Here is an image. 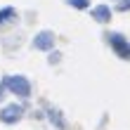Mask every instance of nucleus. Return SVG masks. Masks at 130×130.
Returning <instances> with one entry per match:
<instances>
[{
  "label": "nucleus",
  "mask_w": 130,
  "mask_h": 130,
  "mask_svg": "<svg viewBox=\"0 0 130 130\" xmlns=\"http://www.w3.org/2000/svg\"><path fill=\"white\" fill-rule=\"evenodd\" d=\"M52 45H55V33H52V31H40L36 36V40H33L36 50H50Z\"/></svg>",
  "instance_id": "20e7f679"
},
{
  "label": "nucleus",
  "mask_w": 130,
  "mask_h": 130,
  "mask_svg": "<svg viewBox=\"0 0 130 130\" xmlns=\"http://www.w3.org/2000/svg\"><path fill=\"white\" fill-rule=\"evenodd\" d=\"M92 19H97L99 24H106L111 19V10L106 5H97V7H92Z\"/></svg>",
  "instance_id": "39448f33"
},
{
  "label": "nucleus",
  "mask_w": 130,
  "mask_h": 130,
  "mask_svg": "<svg viewBox=\"0 0 130 130\" xmlns=\"http://www.w3.org/2000/svg\"><path fill=\"white\" fill-rule=\"evenodd\" d=\"M12 17H17V10H14V7H5V10H0V24L10 21Z\"/></svg>",
  "instance_id": "423d86ee"
},
{
  "label": "nucleus",
  "mask_w": 130,
  "mask_h": 130,
  "mask_svg": "<svg viewBox=\"0 0 130 130\" xmlns=\"http://www.w3.org/2000/svg\"><path fill=\"white\" fill-rule=\"evenodd\" d=\"M106 38H109L111 47L116 50V55H118V57H123V59H130V43L125 40L123 36H121V33H109Z\"/></svg>",
  "instance_id": "f03ea898"
},
{
  "label": "nucleus",
  "mask_w": 130,
  "mask_h": 130,
  "mask_svg": "<svg viewBox=\"0 0 130 130\" xmlns=\"http://www.w3.org/2000/svg\"><path fill=\"white\" fill-rule=\"evenodd\" d=\"M7 88H10L14 95H19V97L31 95V83H28L24 76H10V78H7Z\"/></svg>",
  "instance_id": "f257e3e1"
},
{
  "label": "nucleus",
  "mask_w": 130,
  "mask_h": 130,
  "mask_svg": "<svg viewBox=\"0 0 130 130\" xmlns=\"http://www.w3.org/2000/svg\"><path fill=\"white\" fill-rule=\"evenodd\" d=\"M71 7H78V10H85V7L90 5V0H66Z\"/></svg>",
  "instance_id": "0eeeda50"
},
{
  "label": "nucleus",
  "mask_w": 130,
  "mask_h": 130,
  "mask_svg": "<svg viewBox=\"0 0 130 130\" xmlns=\"http://www.w3.org/2000/svg\"><path fill=\"white\" fill-rule=\"evenodd\" d=\"M21 106L19 104H7L3 111H0V121H3V123H14V121H19L21 118Z\"/></svg>",
  "instance_id": "7ed1b4c3"
},
{
  "label": "nucleus",
  "mask_w": 130,
  "mask_h": 130,
  "mask_svg": "<svg viewBox=\"0 0 130 130\" xmlns=\"http://www.w3.org/2000/svg\"><path fill=\"white\" fill-rule=\"evenodd\" d=\"M50 121H52V123H57L59 128H64V121H62V116H59L57 111H50Z\"/></svg>",
  "instance_id": "6e6552de"
}]
</instances>
